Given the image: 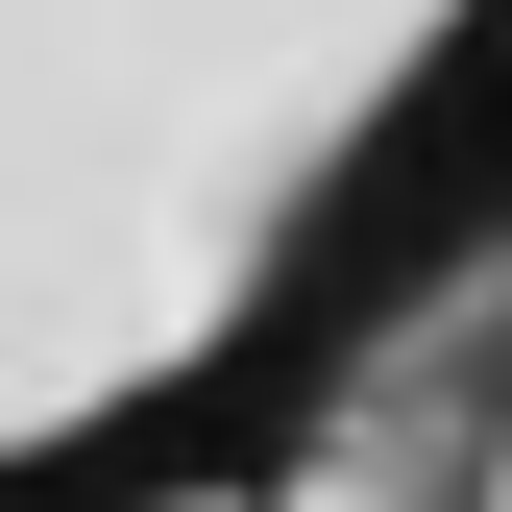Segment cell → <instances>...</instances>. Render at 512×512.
Masks as SVG:
<instances>
[{
  "mask_svg": "<svg viewBox=\"0 0 512 512\" xmlns=\"http://www.w3.org/2000/svg\"><path fill=\"white\" fill-rule=\"evenodd\" d=\"M122 512H269V488H122Z\"/></svg>",
  "mask_w": 512,
  "mask_h": 512,
  "instance_id": "6da1fadb",
  "label": "cell"
}]
</instances>
